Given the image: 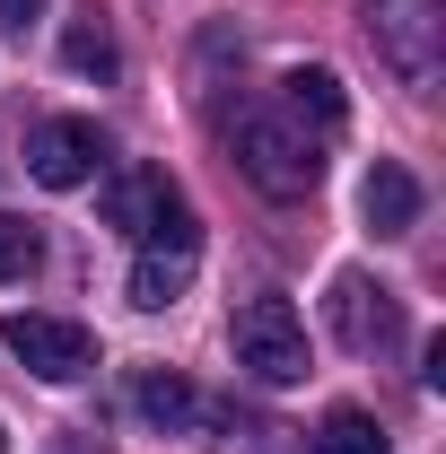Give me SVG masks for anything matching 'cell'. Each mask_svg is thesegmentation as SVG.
Instances as JSON below:
<instances>
[{
    "label": "cell",
    "mask_w": 446,
    "mask_h": 454,
    "mask_svg": "<svg viewBox=\"0 0 446 454\" xmlns=\"http://www.w3.org/2000/svg\"><path fill=\"white\" fill-rule=\"evenodd\" d=\"M236 167L254 192L272 201H298L324 184V140L298 122V114H236Z\"/></svg>",
    "instance_id": "obj_1"
},
{
    "label": "cell",
    "mask_w": 446,
    "mask_h": 454,
    "mask_svg": "<svg viewBox=\"0 0 446 454\" xmlns=\"http://www.w3.org/2000/svg\"><path fill=\"white\" fill-rule=\"evenodd\" d=\"M193 271H202V219L184 210V192H167L158 219L140 227V254H131V306H140V315L175 306V297L193 288Z\"/></svg>",
    "instance_id": "obj_2"
},
{
    "label": "cell",
    "mask_w": 446,
    "mask_h": 454,
    "mask_svg": "<svg viewBox=\"0 0 446 454\" xmlns=\"http://www.w3.org/2000/svg\"><path fill=\"white\" fill-rule=\"evenodd\" d=\"M227 340H236V367H254L263 385H298V376H307V324H298V306L272 297V288L236 306Z\"/></svg>",
    "instance_id": "obj_3"
},
{
    "label": "cell",
    "mask_w": 446,
    "mask_h": 454,
    "mask_svg": "<svg viewBox=\"0 0 446 454\" xmlns=\"http://www.w3.org/2000/svg\"><path fill=\"white\" fill-rule=\"evenodd\" d=\"M0 349L44 385H79L97 367V333L70 324V315H0Z\"/></svg>",
    "instance_id": "obj_4"
},
{
    "label": "cell",
    "mask_w": 446,
    "mask_h": 454,
    "mask_svg": "<svg viewBox=\"0 0 446 454\" xmlns=\"http://www.w3.org/2000/svg\"><path fill=\"white\" fill-rule=\"evenodd\" d=\"M97 167H106V131L88 114H53L27 131V175L44 192H79V184H97Z\"/></svg>",
    "instance_id": "obj_5"
},
{
    "label": "cell",
    "mask_w": 446,
    "mask_h": 454,
    "mask_svg": "<svg viewBox=\"0 0 446 454\" xmlns=\"http://www.w3.org/2000/svg\"><path fill=\"white\" fill-rule=\"evenodd\" d=\"M324 315H333V340L341 349H394L402 340V297H394L386 280H368V271H341L333 297H324Z\"/></svg>",
    "instance_id": "obj_6"
},
{
    "label": "cell",
    "mask_w": 446,
    "mask_h": 454,
    "mask_svg": "<svg viewBox=\"0 0 446 454\" xmlns=\"http://www.w3.org/2000/svg\"><path fill=\"white\" fill-rule=\"evenodd\" d=\"M368 27H377V53L411 88L438 79V0H368Z\"/></svg>",
    "instance_id": "obj_7"
},
{
    "label": "cell",
    "mask_w": 446,
    "mask_h": 454,
    "mask_svg": "<svg viewBox=\"0 0 446 454\" xmlns=\"http://www.w3.org/2000/svg\"><path fill=\"white\" fill-rule=\"evenodd\" d=\"M131 411L158 428V437H193V428H219V402L211 394H193L184 376H140L131 385Z\"/></svg>",
    "instance_id": "obj_8"
},
{
    "label": "cell",
    "mask_w": 446,
    "mask_h": 454,
    "mask_svg": "<svg viewBox=\"0 0 446 454\" xmlns=\"http://www.w3.org/2000/svg\"><path fill=\"white\" fill-rule=\"evenodd\" d=\"M280 106L298 114V122H315V140L350 122V97H341V79H333V70H324V61H298V70L280 79Z\"/></svg>",
    "instance_id": "obj_9"
},
{
    "label": "cell",
    "mask_w": 446,
    "mask_h": 454,
    "mask_svg": "<svg viewBox=\"0 0 446 454\" xmlns=\"http://www.w3.org/2000/svg\"><path fill=\"white\" fill-rule=\"evenodd\" d=\"M359 210H368V227H377V236H402V227L420 219V184H411V167L377 158V167H368V184H359Z\"/></svg>",
    "instance_id": "obj_10"
},
{
    "label": "cell",
    "mask_w": 446,
    "mask_h": 454,
    "mask_svg": "<svg viewBox=\"0 0 446 454\" xmlns=\"http://www.w3.org/2000/svg\"><path fill=\"white\" fill-rule=\"evenodd\" d=\"M175 184L167 175H149V167H131V175H114L106 184V227H123V236H140V227L158 219V201H167Z\"/></svg>",
    "instance_id": "obj_11"
},
{
    "label": "cell",
    "mask_w": 446,
    "mask_h": 454,
    "mask_svg": "<svg viewBox=\"0 0 446 454\" xmlns=\"http://www.w3.org/2000/svg\"><path fill=\"white\" fill-rule=\"evenodd\" d=\"M315 454H386V428L359 402H341V411H324V428H315Z\"/></svg>",
    "instance_id": "obj_12"
},
{
    "label": "cell",
    "mask_w": 446,
    "mask_h": 454,
    "mask_svg": "<svg viewBox=\"0 0 446 454\" xmlns=\"http://www.w3.org/2000/svg\"><path fill=\"white\" fill-rule=\"evenodd\" d=\"M61 61H70L79 79H114V35L97 27V18H79V27L61 35Z\"/></svg>",
    "instance_id": "obj_13"
},
{
    "label": "cell",
    "mask_w": 446,
    "mask_h": 454,
    "mask_svg": "<svg viewBox=\"0 0 446 454\" xmlns=\"http://www.w3.org/2000/svg\"><path fill=\"white\" fill-rule=\"evenodd\" d=\"M36 262H44V236H36L27 219H9V210H0V280H27Z\"/></svg>",
    "instance_id": "obj_14"
},
{
    "label": "cell",
    "mask_w": 446,
    "mask_h": 454,
    "mask_svg": "<svg viewBox=\"0 0 446 454\" xmlns=\"http://www.w3.org/2000/svg\"><path fill=\"white\" fill-rule=\"evenodd\" d=\"M36 18H44V0H0V27H18V35H27Z\"/></svg>",
    "instance_id": "obj_15"
},
{
    "label": "cell",
    "mask_w": 446,
    "mask_h": 454,
    "mask_svg": "<svg viewBox=\"0 0 446 454\" xmlns=\"http://www.w3.org/2000/svg\"><path fill=\"white\" fill-rule=\"evenodd\" d=\"M0 446H9V437H0Z\"/></svg>",
    "instance_id": "obj_16"
}]
</instances>
